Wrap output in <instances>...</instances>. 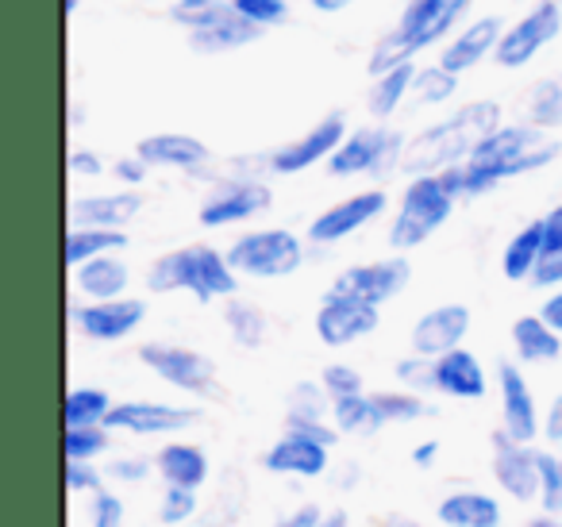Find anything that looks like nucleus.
I'll return each mask as SVG.
<instances>
[{
    "label": "nucleus",
    "instance_id": "nucleus-1",
    "mask_svg": "<svg viewBox=\"0 0 562 527\" xmlns=\"http://www.w3.org/2000/svg\"><path fill=\"white\" fill-rule=\"evenodd\" d=\"M559 150L562 147L551 132H539L531 124H501L490 139L477 143V150L467 162L451 166L439 178L451 189L454 201H470V197L490 193V189H497L508 178L543 170L547 162L559 158Z\"/></svg>",
    "mask_w": 562,
    "mask_h": 527
},
{
    "label": "nucleus",
    "instance_id": "nucleus-2",
    "mask_svg": "<svg viewBox=\"0 0 562 527\" xmlns=\"http://www.w3.org/2000/svg\"><path fill=\"white\" fill-rule=\"evenodd\" d=\"M501 127V104L493 101H470L462 104L454 116L439 120V124L424 127L420 135L405 143L401 150L397 170H405L408 178L420 173H447L451 166H462L477 150V143L490 139Z\"/></svg>",
    "mask_w": 562,
    "mask_h": 527
},
{
    "label": "nucleus",
    "instance_id": "nucleus-3",
    "mask_svg": "<svg viewBox=\"0 0 562 527\" xmlns=\"http://www.w3.org/2000/svg\"><path fill=\"white\" fill-rule=\"evenodd\" d=\"M150 293H189L193 301H232L239 296V273L227 262V250H216L209 243L166 250L147 270Z\"/></svg>",
    "mask_w": 562,
    "mask_h": 527
},
{
    "label": "nucleus",
    "instance_id": "nucleus-4",
    "mask_svg": "<svg viewBox=\"0 0 562 527\" xmlns=\"http://www.w3.org/2000/svg\"><path fill=\"white\" fill-rule=\"evenodd\" d=\"M470 4L474 0H408V9L401 12V24L370 55V78L393 70V66L413 63V55L451 35L454 24L470 12Z\"/></svg>",
    "mask_w": 562,
    "mask_h": 527
},
{
    "label": "nucleus",
    "instance_id": "nucleus-5",
    "mask_svg": "<svg viewBox=\"0 0 562 527\" xmlns=\"http://www.w3.org/2000/svg\"><path fill=\"white\" fill-rule=\"evenodd\" d=\"M451 212H454V197H451V189L443 186L439 173L408 178L397 212H393V224H390V247L397 250V255H408V250L424 247V243L451 220Z\"/></svg>",
    "mask_w": 562,
    "mask_h": 527
},
{
    "label": "nucleus",
    "instance_id": "nucleus-6",
    "mask_svg": "<svg viewBox=\"0 0 562 527\" xmlns=\"http://www.w3.org/2000/svg\"><path fill=\"white\" fill-rule=\"evenodd\" d=\"M227 262L235 266L239 278L255 281H278L290 278L305 262V243L290 227H258L247 232L227 247Z\"/></svg>",
    "mask_w": 562,
    "mask_h": 527
},
{
    "label": "nucleus",
    "instance_id": "nucleus-7",
    "mask_svg": "<svg viewBox=\"0 0 562 527\" xmlns=\"http://www.w3.org/2000/svg\"><path fill=\"white\" fill-rule=\"evenodd\" d=\"M139 362L155 373L162 385L178 389L186 396H216V362L204 350L178 347V343H143Z\"/></svg>",
    "mask_w": 562,
    "mask_h": 527
},
{
    "label": "nucleus",
    "instance_id": "nucleus-8",
    "mask_svg": "<svg viewBox=\"0 0 562 527\" xmlns=\"http://www.w3.org/2000/svg\"><path fill=\"white\" fill-rule=\"evenodd\" d=\"M559 32H562V4L559 0H539L528 16H520L513 27H505L497 51H493V63L501 70H524L547 43L559 40Z\"/></svg>",
    "mask_w": 562,
    "mask_h": 527
},
{
    "label": "nucleus",
    "instance_id": "nucleus-9",
    "mask_svg": "<svg viewBox=\"0 0 562 527\" xmlns=\"http://www.w3.org/2000/svg\"><path fill=\"white\" fill-rule=\"evenodd\" d=\"M405 139L393 132L390 124H370L359 127L344 139V147L328 158V170L336 178H359V173H382L401 162Z\"/></svg>",
    "mask_w": 562,
    "mask_h": 527
},
{
    "label": "nucleus",
    "instance_id": "nucleus-10",
    "mask_svg": "<svg viewBox=\"0 0 562 527\" xmlns=\"http://www.w3.org/2000/svg\"><path fill=\"white\" fill-rule=\"evenodd\" d=\"M347 116L344 112H328V116L321 120V124L308 127L301 139L285 143V147L270 150L266 155V170L278 173V178H293V173H305L313 170V166L328 162L331 155H336L339 147H344L347 139Z\"/></svg>",
    "mask_w": 562,
    "mask_h": 527
},
{
    "label": "nucleus",
    "instance_id": "nucleus-11",
    "mask_svg": "<svg viewBox=\"0 0 562 527\" xmlns=\"http://www.w3.org/2000/svg\"><path fill=\"white\" fill-rule=\"evenodd\" d=\"M273 204V193L262 178H224L220 186H212V193L201 201V227H232V224H247V220L262 216Z\"/></svg>",
    "mask_w": 562,
    "mask_h": 527
},
{
    "label": "nucleus",
    "instance_id": "nucleus-12",
    "mask_svg": "<svg viewBox=\"0 0 562 527\" xmlns=\"http://www.w3.org/2000/svg\"><path fill=\"white\" fill-rule=\"evenodd\" d=\"M490 473L497 489L516 504H536L539 501V450L531 442H516L508 431L490 435Z\"/></svg>",
    "mask_w": 562,
    "mask_h": 527
},
{
    "label": "nucleus",
    "instance_id": "nucleus-13",
    "mask_svg": "<svg viewBox=\"0 0 562 527\" xmlns=\"http://www.w3.org/2000/svg\"><path fill=\"white\" fill-rule=\"evenodd\" d=\"M378 324H382L378 304H367V301H359V296H344V293H336V289L324 293L321 309H316V319H313L321 343L331 350L367 339V335L378 332Z\"/></svg>",
    "mask_w": 562,
    "mask_h": 527
},
{
    "label": "nucleus",
    "instance_id": "nucleus-14",
    "mask_svg": "<svg viewBox=\"0 0 562 527\" xmlns=\"http://www.w3.org/2000/svg\"><path fill=\"white\" fill-rule=\"evenodd\" d=\"M385 209H390L385 189H362V193L344 197V201L324 209L321 216L308 224V243H316V247H336V243L359 235L367 224H374Z\"/></svg>",
    "mask_w": 562,
    "mask_h": 527
},
{
    "label": "nucleus",
    "instance_id": "nucleus-15",
    "mask_svg": "<svg viewBox=\"0 0 562 527\" xmlns=\"http://www.w3.org/2000/svg\"><path fill=\"white\" fill-rule=\"evenodd\" d=\"M201 419L196 408H181L170 401H120L109 416V427L116 435H139V439H166L181 435Z\"/></svg>",
    "mask_w": 562,
    "mask_h": 527
},
{
    "label": "nucleus",
    "instance_id": "nucleus-16",
    "mask_svg": "<svg viewBox=\"0 0 562 527\" xmlns=\"http://www.w3.org/2000/svg\"><path fill=\"white\" fill-rule=\"evenodd\" d=\"M408 281H413V262L405 255H390V258H378V262H359L351 270H344L331 289L382 309L385 301L405 293Z\"/></svg>",
    "mask_w": 562,
    "mask_h": 527
},
{
    "label": "nucleus",
    "instance_id": "nucleus-17",
    "mask_svg": "<svg viewBox=\"0 0 562 527\" xmlns=\"http://www.w3.org/2000/svg\"><path fill=\"white\" fill-rule=\"evenodd\" d=\"M497 393H501V431L516 442H536L543 435V408L536 404L520 362H497Z\"/></svg>",
    "mask_w": 562,
    "mask_h": 527
},
{
    "label": "nucleus",
    "instance_id": "nucleus-18",
    "mask_svg": "<svg viewBox=\"0 0 562 527\" xmlns=\"http://www.w3.org/2000/svg\"><path fill=\"white\" fill-rule=\"evenodd\" d=\"M70 319L89 343H120V339H127V335L139 332V324L147 319V304H143L139 296L86 301V304H74Z\"/></svg>",
    "mask_w": 562,
    "mask_h": 527
},
{
    "label": "nucleus",
    "instance_id": "nucleus-19",
    "mask_svg": "<svg viewBox=\"0 0 562 527\" xmlns=\"http://www.w3.org/2000/svg\"><path fill=\"white\" fill-rule=\"evenodd\" d=\"M262 470L273 473V478H324L331 470V447L301 431H285L262 450Z\"/></svg>",
    "mask_w": 562,
    "mask_h": 527
},
{
    "label": "nucleus",
    "instance_id": "nucleus-20",
    "mask_svg": "<svg viewBox=\"0 0 562 527\" xmlns=\"http://www.w3.org/2000/svg\"><path fill=\"white\" fill-rule=\"evenodd\" d=\"M470 319L474 316H470L467 304H436V309H428L413 324L408 347H413V355H424V358L451 355V350H459L462 339L470 335Z\"/></svg>",
    "mask_w": 562,
    "mask_h": 527
},
{
    "label": "nucleus",
    "instance_id": "nucleus-21",
    "mask_svg": "<svg viewBox=\"0 0 562 527\" xmlns=\"http://www.w3.org/2000/svg\"><path fill=\"white\" fill-rule=\"evenodd\" d=\"M135 155L147 166H158V170H186V173H196L212 162V150L204 147L196 135H186V132L147 135V139L135 143Z\"/></svg>",
    "mask_w": 562,
    "mask_h": 527
},
{
    "label": "nucleus",
    "instance_id": "nucleus-22",
    "mask_svg": "<svg viewBox=\"0 0 562 527\" xmlns=\"http://www.w3.org/2000/svg\"><path fill=\"white\" fill-rule=\"evenodd\" d=\"M143 209V197L135 189H120V193H89L70 201V227H112L124 232Z\"/></svg>",
    "mask_w": 562,
    "mask_h": 527
},
{
    "label": "nucleus",
    "instance_id": "nucleus-23",
    "mask_svg": "<svg viewBox=\"0 0 562 527\" xmlns=\"http://www.w3.org/2000/svg\"><path fill=\"white\" fill-rule=\"evenodd\" d=\"M436 393L454 396V401H482L490 393V373L482 358L467 347L436 358Z\"/></svg>",
    "mask_w": 562,
    "mask_h": 527
},
{
    "label": "nucleus",
    "instance_id": "nucleus-24",
    "mask_svg": "<svg viewBox=\"0 0 562 527\" xmlns=\"http://www.w3.org/2000/svg\"><path fill=\"white\" fill-rule=\"evenodd\" d=\"M439 527H501L505 504L485 489H454L436 504Z\"/></svg>",
    "mask_w": 562,
    "mask_h": 527
},
{
    "label": "nucleus",
    "instance_id": "nucleus-25",
    "mask_svg": "<svg viewBox=\"0 0 562 527\" xmlns=\"http://www.w3.org/2000/svg\"><path fill=\"white\" fill-rule=\"evenodd\" d=\"M501 20L497 16H482V20H474V24H467L459 35H454L451 43L443 47V55H439V66L443 70H451V74H467V70H474L482 58H490L493 51H497V43H501Z\"/></svg>",
    "mask_w": 562,
    "mask_h": 527
},
{
    "label": "nucleus",
    "instance_id": "nucleus-26",
    "mask_svg": "<svg viewBox=\"0 0 562 527\" xmlns=\"http://www.w3.org/2000/svg\"><path fill=\"white\" fill-rule=\"evenodd\" d=\"M155 473L162 478V485L196 489V493H201L204 481H209V473H212L209 450L196 447V442H186V439L162 442L155 455Z\"/></svg>",
    "mask_w": 562,
    "mask_h": 527
},
{
    "label": "nucleus",
    "instance_id": "nucleus-27",
    "mask_svg": "<svg viewBox=\"0 0 562 527\" xmlns=\"http://www.w3.org/2000/svg\"><path fill=\"white\" fill-rule=\"evenodd\" d=\"M127 285H132V270L116 255H101L74 266V289L86 301H116V296H127Z\"/></svg>",
    "mask_w": 562,
    "mask_h": 527
},
{
    "label": "nucleus",
    "instance_id": "nucleus-28",
    "mask_svg": "<svg viewBox=\"0 0 562 527\" xmlns=\"http://www.w3.org/2000/svg\"><path fill=\"white\" fill-rule=\"evenodd\" d=\"M508 339H513V355L520 366H547V362H559L562 355V335L539 312L536 316L513 319Z\"/></svg>",
    "mask_w": 562,
    "mask_h": 527
},
{
    "label": "nucleus",
    "instance_id": "nucleus-29",
    "mask_svg": "<svg viewBox=\"0 0 562 527\" xmlns=\"http://www.w3.org/2000/svg\"><path fill=\"white\" fill-rule=\"evenodd\" d=\"M247 478L239 470H224L216 481V493L204 501L201 516H196V527H235L247 516Z\"/></svg>",
    "mask_w": 562,
    "mask_h": 527
},
{
    "label": "nucleus",
    "instance_id": "nucleus-30",
    "mask_svg": "<svg viewBox=\"0 0 562 527\" xmlns=\"http://www.w3.org/2000/svg\"><path fill=\"white\" fill-rule=\"evenodd\" d=\"M266 35V27L250 24L243 20L239 12H227L224 20H216L212 27H201V32H189V47L196 55H227V51H239V47H250Z\"/></svg>",
    "mask_w": 562,
    "mask_h": 527
},
{
    "label": "nucleus",
    "instance_id": "nucleus-31",
    "mask_svg": "<svg viewBox=\"0 0 562 527\" xmlns=\"http://www.w3.org/2000/svg\"><path fill=\"white\" fill-rule=\"evenodd\" d=\"M539 255H543V220H531V224H524L520 232L505 243V250H501V273H505L513 285H524V281L531 285Z\"/></svg>",
    "mask_w": 562,
    "mask_h": 527
},
{
    "label": "nucleus",
    "instance_id": "nucleus-32",
    "mask_svg": "<svg viewBox=\"0 0 562 527\" xmlns=\"http://www.w3.org/2000/svg\"><path fill=\"white\" fill-rule=\"evenodd\" d=\"M127 247V232H112V227H70L66 232V247L63 258L66 266H81L89 258H101V255H116V250Z\"/></svg>",
    "mask_w": 562,
    "mask_h": 527
},
{
    "label": "nucleus",
    "instance_id": "nucleus-33",
    "mask_svg": "<svg viewBox=\"0 0 562 527\" xmlns=\"http://www.w3.org/2000/svg\"><path fill=\"white\" fill-rule=\"evenodd\" d=\"M413 81H416V66L405 63V66H393V70L378 74L374 78V89L367 93V109L374 120H390L393 112L401 109L405 97H413Z\"/></svg>",
    "mask_w": 562,
    "mask_h": 527
},
{
    "label": "nucleus",
    "instance_id": "nucleus-34",
    "mask_svg": "<svg viewBox=\"0 0 562 527\" xmlns=\"http://www.w3.org/2000/svg\"><path fill=\"white\" fill-rule=\"evenodd\" d=\"M224 327H227V335H232L235 347L258 350L266 343V332H270V319H266V312L258 309L255 301L232 296V301L224 304Z\"/></svg>",
    "mask_w": 562,
    "mask_h": 527
},
{
    "label": "nucleus",
    "instance_id": "nucleus-35",
    "mask_svg": "<svg viewBox=\"0 0 562 527\" xmlns=\"http://www.w3.org/2000/svg\"><path fill=\"white\" fill-rule=\"evenodd\" d=\"M112 408H116V401H112L104 389L74 385L63 401V424L66 427H101V424H109Z\"/></svg>",
    "mask_w": 562,
    "mask_h": 527
},
{
    "label": "nucleus",
    "instance_id": "nucleus-36",
    "mask_svg": "<svg viewBox=\"0 0 562 527\" xmlns=\"http://www.w3.org/2000/svg\"><path fill=\"white\" fill-rule=\"evenodd\" d=\"M328 419H331V396L321 381H297L285 393V427L328 424Z\"/></svg>",
    "mask_w": 562,
    "mask_h": 527
},
{
    "label": "nucleus",
    "instance_id": "nucleus-37",
    "mask_svg": "<svg viewBox=\"0 0 562 527\" xmlns=\"http://www.w3.org/2000/svg\"><path fill=\"white\" fill-rule=\"evenodd\" d=\"M331 424L339 427V435H355V439H370V435H378L385 427L370 393L331 401Z\"/></svg>",
    "mask_w": 562,
    "mask_h": 527
},
{
    "label": "nucleus",
    "instance_id": "nucleus-38",
    "mask_svg": "<svg viewBox=\"0 0 562 527\" xmlns=\"http://www.w3.org/2000/svg\"><path fill=\"white\" fill-rule=\"evenodd\" d=\"M536 289H562V204H554L543 216V255H539L536 278H531Z\"/></svg>",
    "mask_w": 562,
    "mask_h": 527
},
{
    "label": "nucleus",
    "instance_id": "nucleus-39",
    "mask_svg": "<svg viewBox=\"0 0 562 527\" xmlns=\"http://www.w3.org/2000/svg\"><path fill=\"white\" fill-rule=\"evenodd\" d=\"M374 396V408L382 416V424H416V419H428L436 416L424 393H413V389H382V393H370Z\"/></svg>",
    "mask_w": 562,
    "mask_h": 527
},
{
    "label": "nucleus",
    "instance_id": "nucleus-40",
    "mask_svg": "<svg viewBox=\"0 0 562 527\" xmlns=\"http://www.w3.org/2000/svg\"><path fill=\"white\" fill-rule=\"evenodd\" d=\"M528 124L539 132L562 127V78H539L528 93Z\"/></svg>",
    "mask_w": 562,
    "mask_h": 527
},
{
    "label": "nucleus",
    "instance_id": "nucleus-41",
    "mask_svg": "<svg viewBox=\"0 0 562 527\" xmlns=\"http://www.w3.org/2000/svg\"><path fill=\"white\" fill-rule=\"evenodd\" d=\"M112 427H66L63 431V455L66 462H97L112 450Z\"/></svg>",
    "mask_w": 562,
    "mask_h": 527
},
{
    "label": "nucleus",
    "instance_id": "nucleus-42",
    "mask_svg": "<svg viewBox=\"0 0 562 527\" xmlns=\"http://www.w3.org/2000/svg\"><path fill=\"white\" fill-rule=\"evenodd\" d=\"M204 501L196 489H178V485H166L162 489V501H158V519L166 527H186V524H196L201 516Z\"/></svg>",
    "mask_w": 562,
    "mask_h": 527
},
{
    "label": "nucleus",
    "instance_id": "nucleus-43",
    "mask_svg": "<svg viewBox=\"0 0 562 527\" xmlns=\"http://www.w3.org/2000/svg\"><path fill=\"white\" fill-rule=\"evenodd\" d=\"M232 12V0H173L170 4V20L189 32H201L212 27L216 20H224Z\"/></svg>",
    "mask_w": 562,
    "mask_h": 527
},
{
    "label": "nucleus",
    "instance_id": "nucleus-44",
    "mask_svg": "<svg viewBox=\"0 0 562 527\" xmlns=\"http://www.w3.org/2000/svg\"><path fill=\"white\" fill-rule=\"evenodd\" d=\"M539 512L562 516V462L559 450H539Z\"/></svg>",
    "mask_w": 562,
    "mask_h": 527
},
{
    "label": "nucleus",
    "instance_id": "nucleus-45",
    "mask_svg": "<svg viewBox=\"0 0 562 527\" xmlns=\"http://www.w3.org/2000/svg\"><path fill=\"white\" fill-rule=\"evenodd\" d=\"M459 89V74L443 70V66H431V70H416V81H413V97L416 104H443L454 97Z\"/></svg>",
    "mask_w": 562,
    "mask_h": 527
},
{
    "label": "nucleus",
    "instance_id": "nucleus-46",
    "mask_svg": "<svg viewBox=\"0 0 562 527\" xmlns=\"http://www.w3.org/2000/svg\"><path fill=\"white\" fill-rule=\"evenodd\" d=\"M397 381L401 389H413V393H436V358L408 355L397 362Z\"/></svg>",
    "mask_w": 562,
    "mask_h": 527
},
{
    "label": "nucleus",
    "instance_id": "nucleus-47",
    "mask_svg": "<svg viewBox=\"0 0 562 527\" xmlns=\"http://www.w3.org/2000/svg\"><path fill=\"white\" fill-rule=\"evenodd\" d=\"M321 385L328 389L331 401H344V396L367 393V381H362V373L355 370V366H347V362L324 366V370H321Z\"/></svg>",
    "mask_w": 562,
    "mask_h": 527
},
{
    "label": "nucleus",
    "instance_id": "nucleus-48",
    "mask_svg": "<svg viewBox=\"0 0 562 527\" xmlns=\"http://www.w3.org/2000/svg\"><path fill=\"white\" fill-rule=\"evenodd\" d=\"M150 473H155V458H143V455H120L104 466V478L112 485H143Z\"/></svg>",
    "mask_w": 562,
    "mask_h": 527
},
{
    "label": "nucleus",
    "instance_id": "nucleus-49",
    "mask_svg": "<svg viewBox=\"0 0 562 527\" xmlns=\"http://www.w3.org/2000/svg\"><path fill=\"white\" fill-rule=\"evenodd\" d=\"M89 527H127L124 496L112 493V489L93 493V501H89Z\"/></svg>",
    "mask_w": 562,
    "mask_h": 527
},
{
    "label": "nucleus",
    "instance_id": "nucleus-50",
    "mask_svg": "<svg viewBox=\"0 0 562 527\" xmlns=\"http://www.w3.org/2000/svg\"><path fill=\"white\" fill-rule=\"evenodd\" d=\"M63 481L70 496H93L104 489V470H97V462H66L63 466Z\"/></svg>",
    "mask_w": 562,
    "mask_h": 527
},
{
    "label": "nucleus",
    "instance_id": "nucleus-51",
    "mask_svg": "<svg viewBox=\"0 0 562 527\" xmlns=\"http://www.w3.org/2000/svg\"><path fill=\"white\" fill-rule=\"evenodd\" d=\"M232 9L258 27H273L290 16V4H285V0H232Z\"/></svg>",
    "mask_w": 562,
    "mask_h": 527
},
{
    "label": "nucleus",
    "instance_id": "nucleus-52",
    "mask_svg": "<svg viewBox=\"0 0 562 527\" xmlns=\"http://www.w3.org/2000/svg\"><path fill=\"white\" fill-rule=\"evenodd\" d=\"M324 516H328V508H324V504L305 501V504H297V508H293L290 516L273 519L270 527H321V524H324Z\"/></svg>",
    "mask_w": 562,
    "mask_h": 527
},
{
    "label": "nucleus",
    "instance_id": "nucleus-53",
    "mask_svg": "<svg viewBox=\"0 0 562 527\" xmlns=\"http://www.w3.org/2000/svg\"><path fill=\"white\" fill-rule=\"evenodd\" d=\"M66 166H70L74 178H101L104 173V162L97 150H70V158H66Z\"/></svg>",
    "mask_w": 562,
    "mask_h": 527
},
{
    "label": "nucleus",
    "instance_id": "nucleus-54",
    "mask_svg": "<svg viewBox=\"0 0 562 527\" xmlns=\"http://www.w3.org/2000/svg\"><path fill=\"white\" fill-rule=\"evenodd\" d=\"M543 442H551L554 450L562 447V393L551 396V404L543 408V435H539Z\"/></svg>",
    "mask_w": 562,
    "mask_h": 527
},
{
    "label": "nucleus",
    "instance_id": "nucleus-55",
    "mask_svg": "<svg viewBox=\"0 0 562 527\" xmlns=\"http://www.w3.org/2000/svg\"><path fill=\"white\" fill-rule=\"evenodd\" d=\"M112 170H116V178L124 181L127 189H139L143 181H147V170H150V166L143 162L139 155H127V158H120V162L112 166Z\"/></svg>",
    "mask_w": 562,
    "mask_h": 527
},
{
    "label": "nucleus",
    "instance_id": "nucleus-56",
    "mask_svg": "<svg viewBox=\"0 0 562 527\" xmlns=\"http://www.w3.org/2000/svg\"><path fill=\"white\" fill-rule=\"evenodd\" d=\"M359 481H362V466L359 462H339V466H331V485H336L339 493L355 489Z\"/></svg>",
    "mask_w": 562,
    "mask_h": 527
},
{
    "label": "nucleus",
    "instance_id": "nucleus-57",
    "mask_svg": "<svg viewBox=\"0 0 562 527\" xmlns=\"http://www.w3.org/2000/svg\"><path fill=\"white\" fill-rule=\"evenodd\" d=\"M408 458H413L416 470H431V466L439 462V439H420Z\"/></svg>",
    "mask_w": 562,
    "mask_h": 527
},
{
    "label": "nucleus",
    "instance_id": "nucleus-58",
    "mask_svg": "<svg viewBox=\"0 0 562 527\" xmlns=\"http://www.w3.org/2000/svg\"><path fill=\"white\" fill-rule=\"evenodd\" d=\"M539 316L562 335V289H551V293H547V301L539 304Z\"/></svg>",
    "mask_w": 562,
    "mask_h": 527
},
{
    "label": "nucleus",
    "instance_id": "nucleus-59",
    "mask_svg": "<svg viewBox=\"0 0 562 527\" xmlns=\"http://www.w3.org/2000/svg\"><path fill=\"white\" fill-rule=\"evenodd\" d=\"M378 527H428V524H420V519L408 516V512H385V516L378 519Z\"/></svg>",
    "mask_w": 562,
    "mask_h": 527
},
{
    "label": "nucleus",
    "instance_id": "nucleus-60",
    "mask_svg": "<svg viewBox=\"0 0 562 527\" xmlns=\"http://www.w3.org/2000/svg\"><path fill=\"white\" fill-rule=\"evenodd\" d=\"M316 12H324V16H331V12H344V9H351L355 0H308Z\"/></svg>",
    "mask_w": 562,
    "mask_h": 527
},
{
    "label": "nucleus",
    "instance_id": "nucleus-61",
    "mask_svg": "<svg viewBox=\"0 0 562 527\" xmlns=\"http://www.w3.org/2000/svg\"><path fill=\"white\" fill-rule=\"evenodd\" d=\"M321 527H351V516H347V508H328Z\"/></svg>",
    "mask_w": 562,
    "mask_h": 527
},
{
    "label": "nucleus",
    "instance_id": "nucleus-62",
    "mask_svg": "<svg viewBox=\"0 0 562 527\" xmlns=\"http://www.w3.org/2000/svg\"><path fill=\"white\" fill-rule=\"evenodd\" d=\"M524 527H562V516H551V512H539V516L524 519Z\"/></svg>",
    "mask_w": 562,
    "mask_h": 527
},
{
    "label": "nucleus",
    "instance_id": "nucleus-63",
    "mask_svg": "<svg viewBox=\"0 0 562 527\" xmlns=\"http://www.w3.org/2000/svg\"><path fill=\"white\" fill-rule=\"evenodd\" d=\"M78 12V0H66V16H74Z\"/></svg>",
    "mask_w": 562,
    "mask_h": 527
},
{
    "label": "nucleus",
    "instance_id": "nucleus-64",
    "mask_svg": "<svg viewBox=\"0 0 562 527\" xmlns=\"http://www.w3.org/2000/svg\"><path fill=\"white\" fill-rule=\"evenodd\" d=\"M559 462H562V447H559Z\"/></svg>",
    "mask_w": 562,
    "mask_h": 527
}]
</instances>
